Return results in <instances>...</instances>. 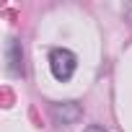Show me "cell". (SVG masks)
I'll list each match as a JSON object with an SVG mask.
<instances>
[{
  "instance_id": "cell-1",
  "label": "cell",
  "mask_w": 132,
  "mask_h": 132,
  "mask_svg": "<svg viewBox=\"0 0 132 132\" xmlns=\"http://www.w3.org/2000/svg\"><path fill=\"white\" fill-rule=\"evenodd\" d=\"M49 70H52V75H54L60 83H68V80L75 75V70H78V57H75V52L68 49V47H54V49L49 52Z\"/></svg>"
},
{
  "instance_id": "cell-5",
  "label": "cell",
  "mask_w": 132,
  "mask_h": 132,
  "mask_svg": "<svg viewBox=\"0 0 132 132\" xmlns=\"http://www.w3.org/2000/svg\"><path fill=\"white\" fill-rule=\"evenodd\" d=\"M124 16L132 21V3H127V5H124Z\"/></svg>"
},
{
  "instance_id": "cell-2",
  "label": "cell",
  "mask_w": 132,
  "mask_h": 132,
  "mask_svg": "<svg viewBox=\"0 0 132 132\" xmlns=\"http://www.w3.org/2000/svg\"><path fill=\"white\" fill-rule=\"evenodd\" d=\"M49 114H52L54 124H60V127H70V124H75V122L83 117V109H80L75 101H65V104H52Z\"/></svg>"
},
{
  "instance_id": "cell-4",
  "label": "cell",
  "mask_w": 132,
  "mask_h": 132,
  "mask_svg": "<svg viewBox=\"0 0 132 132\" xmlns=\"http://www.w3.org/2000/svg\"><path fill=\"white\" fill-rule=\"evenodd\" d=\"M83 132H106V129H104L101 124H91V127H86Z\"/></svg>"
},
{
  "instance_id": "cell-3",
  "label": "cell",
  "mask_w": 132,
  "mask_h": 132,
  "mask_svg": "<svg viewBox=\"0 0 132 132\" xmlns=\"http://www.w3.org/2000/svg\"><path fill=\"white\" fill-rule=\"evenodd\" d=\"M5 62H8V73L23 75V47L18 39H8L5 44Z\"/></svg>"
}]
</instances>
